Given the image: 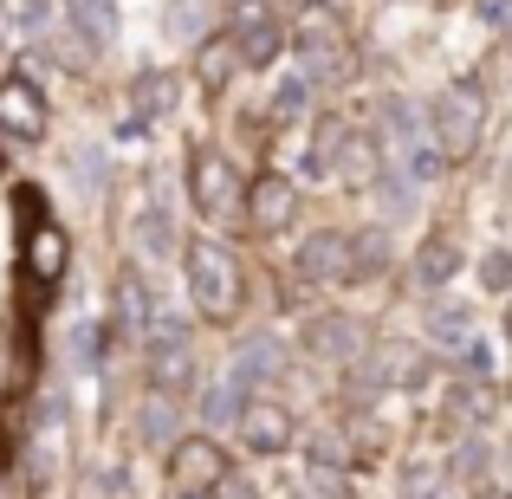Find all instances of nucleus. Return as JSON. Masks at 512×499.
<instances>
[{"instance_id": "obj_1", "label": "nucleus", "mask_w": 512, "mask_h": 499, "mask_svg": "<svg viewBox=\"0 0 512 499\" xmlns=\"http://www.w3.org/2000/svg\"><path fill=\"white\" fill-rule=\"evenodd\" d=\"M182 286H188V305H195V318H208V325H221V331H234L240 325V312H247V266H240V253L234 247H221V240H208V234H195V240H182Z\"/></svg>"}, {"instance_id": "obj_2", "label": "nucleus", "mask_w": 512, "mask_h": 499, "mask_svg": "<svg viewBox=\"0 0 512 499\" xmlns=\"http://www.w3.org/2000/svg\"><path fill=\"white\" fill-rule=\"evenodd\" d=\"M487 111H493V91L480 78H448V85L428 98V143L448 169H467L487 143Z\"/></svg>"}, {"instance_id": "obj_3", "label": "nucleus", "mask_w": 512, "mask_h": 499, "mask_svg": "<svg viewBox=\"0 0 512 499\" xmlns=\"http://www.w3.org/2000/svg\"><path fill=\"white\" fill-rule=\"evenodd\" d=\"M389 454V428L376 415H357V409H338V422L312 428L305 435V461L318 467H344V474H363Z\"/></svg>"}, {"instance_id": "obj_4", "label": "nucleus", "mask_w": 512, "mask_h": 499, "mask_svg": "<svg viewBox=\"0 0 512 499\" xmlns=\"http://www.w3.org/2000/svg\"><path fill=\"white\" fill-rule=\"evenodd\" d=\"M188 208L201 214V221H240V201H247V175L240 163L221 150V143H195L188 150Z\"/></svg>"}, {"instance_id": "obj_5", "label": "nucleus", "mask_w": 512, "mask_h": 499, "mask_svg": "<svg viewBox=\"0 0 512 499\" xmlns=\"http://www.w3.org/2000/svg\"><path fill=\"white\" fill-rule=\"evenodd\" d=\"M143 383H150L156 396H175V402H188L201 389V350H195V337L182 325H169V318H156L150 337H143Z\"/></svg>"}, {"instance_id": "obj_6", "label": "nucleus", "mask_w": 512, "mask_h": 499, "mask_svg": "<svg viewBox=\"0 0 512 499\" xmlns=\"http://www.w3.org/2000/svg\"><path fill=\"white\" fill-rule=\"evenodd\" d=\"M227 474H234V454H227V441L208 435V428H188V435H175L163 448L169 493H214Z\"/></svg>"}, {"instance_id": "obj_7", "label": "nucleus", "mask_w": 512, "mask_h": 499, "mask_svg": "<svg viewBox=\"0 0 512 499\" xmlns=\"http://www.w3.org/2000/svg\"><path fill=\"white\" fill-rule=\"evenodd\" d=\"M299 182L286 169H253L247 175V201H240V227L247 240H286L299 227Z\"/></svg>"}, {"instance_id": "obj_8", "label": "nucleus", "mask_w": 512, "mask_h": 499, "mask_svg": "<svg viewBox=\"0 0 512 499\" xmlns=\"http://www.w3.org/2000/svg\"><path fill=\"white\" fill-rule=\"evenodd\" d=\"M227 435H234L240 448L253 454V461H286V454L305 441V435H299V415H292L279 396H247Z\"/></svg>"}, {"instance_id": "obj_9", "label": "nucleus", "mask_w": 512, "mask_h": 499, "mask_svg": "<svg viewBox=\"0 0 512 499\" xmlns=\"http://www.w3.org/2000/svg\"><path fill=\"white\" fill-rule=\"evenodd\" d=\"M292 279L312 292H344L357 286V266H350V227H312L292 253Z\"/></svg>"}, {"instance_id": "obj_10", "label": "nucleus", "mask_w": 512, "mask_h": 499, "mask_svg": "<svg viewBox=\"0 0 512 499\" xmlns=\"http://www.w3.org/2000/svg\"><path fill=\"white\" fill-rule=\"evenodd\" d=\"M370 325H363L357 312H344V305H325V312H312L299 325V350L312 363H325V370H344L350 357H357L363 344H370V337H363Z\"/></svg>"}, {"instance_id": "obj_11", "label": "nucleus", "mask_w": 512, "mask_h": 499, "mask_svg": "<svg viewBox=\"0 0 512 499\" xmlns=\"http://www.w3.org/2000/svg\"><path fill=\"white\" fill-rule=\"evenodd\" d=\"M46 130H52V104L39 91V78L7 72L0 78V137L7 143H46Z\"/></svg>"}, {"instance_id": "obj_12", "label": "nucleus", "mask_w": 512, "mask_h": 499, "mask_svg": "<svg viewBox=\"0 0 512 499\" xmlns=\"http://www.w3.org/2000/svg\"><path fill=\"white\" fill-rule=\"evenodd\" d=\"M461 266H467V247H461L454 227H428V234L415 240V253H409V279H415L422 299H441V292L461 279Z\"/></svg>"}, {"instance_id": "obj_13", "label": "nucleus", "mask_w": 512, "mask_h": 499, "mask_svg": "<svg viewBox=\"0 0 512 499\" xmlns=\"http://www.w3.org/2000/svg\"><path fill=\"white\" fill-rule=\"evenodd\" d=\"M20 273H26V286L52 292L65 273H72V234H65L59 221H33L26 240H20Z\"/></svg>"}, {"instance_id": "obj_14", "label": "nucleus", "mask_w": 512, "mask_h": 499, "mask_svg": "<svg viewBox=\"0 0 512 499\" xmlns=\"http://www.w3.org/2000/svg\"><path fill=\"white\" fill-rule=\"evenodd\" d=\"M286 370H292L286 337H273V331H247V337L234 344V376H227V383L247 396V389H273Z\"/></svg>"}, {"instance_id": "obj_15", "label": "nucleus", "mask_w": 512, "mask_h": 499, "mask_svg": "<svg viewBox=\"0 0 512 499\" xmlns=\"http://www.w3.org/2000/svg\"><path fill=\"white\" fill-rule=\"evenodd\" d=\"M104 325H111V337H150V325H156V292H150V279L137 273V266H124V273H117V292H111V318H104Z\"/></svg>"}, {"instance_id": "obj_16", "label": "nucleus", "mask_w": 512, "mask_h": 499, "mask_svg": "<svg viewBox=\"0 0 512 499\" xmlns=\"http://www.w3.org/2000/svg\"><path fill=\"white\" fill-rule=\"evenodd\" d=\"M175 104H182V78L175 72H137L130 78V137H143L150 124H163V117H175Z\"/></svg>"}, {"instance_id": "obj_17", "label": "nucleus", "mask_w": 512, "mask_h": 499, "mask_svg": "<svg viewBox=\"0 0 512 499\" xmlns=\"http://www.w3.org/2000/svg\"><path fill=\"white\" fill-rule=\"evenodd\" d=\"M422 331H428V344H435V357H461L467 344H474V305H461V299H422Z\"/></svg>"}, {"instance_id": "obj_18", "label": "nucleus", "mask_w": 512, "mask_h": 499, "mask_svg": "<svg viewBox=\"0 0 512 499\" xmlns=\"http://www.w3.org/2000/svg\"><path fill=\"white\" fill-rule=\"evenodd\" d=\"M286 39L299 46V59H305V52H325V46H350V26H344V13L331 7V0H299Z\"/></svg>"}, {"instance_id": "obj_19", "label": "nucleus", "mask_w": 512, "mask_h": 499, "mask_svg": "<svg viewBox=\"0 0 512 499\" xmlns=\"http://www.w3.org/2000/svg\"><path fill=\"white\" fill-rule=\"evenodd\" d=\"M188 78H195V85L208 91V98H221V91L234 85V78H247V72H240L234 39H227V26H214V33L195 46V65H188Z\"/></svg>"}, {"instance_id": "obj_20", "label": "nucleus", "mask_w": 512, "mask_h": 499, "mask_svg": "<svg viewBox=\"0 0 512 499\" xmlns=\"http://www.w3.org/2000/svg\"><path fill=\"white\" fill-rule=\"evenodd\" d=\"M331 182L357 188V195H370V188L383 182V143H376L363 124H350V137H344V156H338V169H331Z\"/></svg>"}, {"instance_id": "obj_21", "label": "nucleus", "mask_w": 512, "mask_h": 499, "mask_svg": "<svg viewBox=\"0 0 512 499\" xmlns=\"http://www.w3.org/2000/svg\"><path fill=\"white\" fill-rule=\"evenodd\" d=\"M130 435H137V448H169L175 435H188V428H182V402H175V396H156V389H143L137 415H130Z\"/></svg>"}, {"instance_id": "obj_22", "label": "nucleus", "mask_w": 512, "mask_h": 499, "mask_svg": "<svg viewBox=\"0 0 512 499\" xmlns=\"http://www.w3.org/2000/svg\"><path fill=\"white\" fill-rule=\"evenodd\" d=\"M454 480H448V461L441 454H402V467H396V493L389 499H441Z\"/></svg>"}, {"instance_id": "obj_23", "label": "nucleus", "mask_w": 512, "mask_h": 499, "mask_svg": "<svg viewBox=\"0 0 512 499\" xmlns=\"http://www.w3.org/2000/svg\"><path fill=\"white\" fill-rule=\"evenodd\" d=\"M344 137H350V117H338V111L312 117V156H305V175H312V182H331V169H338V156H344Z\"/></svg>"}, {"instance_id": "obj_24", "label": "nucleus", "mask_w": 512, "mask_h": 499, "mask_svg": "<svg viewBox=\"0 0 512 499\" xmlns=\"http://www.w3.org/2000/svg\"><path fill=\"white\" fill-rule=\"evenodd\" d=\"M350 266H357V286L363 279H383L396 266V247H389V227L370 221V227H350Z\"/></svg>"}, {"instance_id": "obj_25", "label": "nucleus", "mask_w": 512, "mask_h": 499, "mask_svg": "<svg viewBox=\"0 0 512 499\" xmlns=\"http://www.w3.org/2000/svg\"><path fill=\"white\" fill-rule=\"evenodd\" d=\"M72 26L91 52H104L117 39V0H72Z\"/></svg>"}, {"instance_id": "obj_26", "label": "nucleus", "mask_w": 512, "mask_h": 499, "mask_svg": "<svg viewBox=\"0 0 512 499\" xmlns=\"http://www.w3.org/2000/svg\"><path fill=\"white\" fill-rule=\"evenodd\" d=\"M137 247L150 253V260H175V253H182V240H175V221H169L163 201H150V208L137 214Z\"/></svg>"}, {"instance_id": "obj_27", "label": "nucleus", "mask_w": 512, "mask_h": 499, "mask_svg": "<svg viewBox=\"0 0 512 499\" xmlns=\"http://www.w3.org/2000/svg\"><path fill=\"white\" fill-rule=\"evenodd\" d=\"M312 104H318V91L305 85L299 72H292V78H279V85H273V98H266V124H279V130H286V124H299V117L312 111Z\"/></svg>"}, {"instance_id": "obj_28", "label": "nucleus", "mask_w": 512, "mask_h": 499, "mask_svg": "<svg viewBox=\"0 0 512 499\" xmlns=\"http://www.w3.org/2000/svg\"><path fill=\"white\" fill-rule=\"evenodd\" d=\"M163 33L175 39V46H201V39L214 33L208 26V0H175V7L163 13Z\"/></svg>"}, {"instance_id": "obj_29", "label": "nucleus", "mask_w": 512, "mask_h": 499, "mask_svg": "<svg viewBox=\"0 0 512 499\" xmlns=\"http://www.w3.org/2000/svg\"><path fill=\"white\" fill-rule=\"evenodd\" d=\"M299 499H357V474H344V467H318V461H305V474H299Z\"/></svg>"}, {"instance_id": "obj_30", "label": "nucleus", "mask_w": 512, "mask_h": 499, "mask_svg": "<svg viewBox=\"0 0 512 499\" xmlns=\"http://www.w3.org/2000/svg\"><path fill=\"white\" fill-rule=\"evenodd\" d=\"M240 389L234 383H214V389H201V428L208 435H221V428H234V415H240Z\"/></svg>"}, {"instance_id": "obj_31", "label": "nucleus", "mask_w": 512, "mask_h": 499, "mask_svg": "<svg viewBox=\"0 0 512 499\" xmlns=\"http://www.w3.org/2000/svg\"><path fill=\"white\" fill-rule=\"evenodd\" d=\"M474 279L493 292V299H512V247H506V240H500V247H487V253L474 260Z\"/></svg>"}, {"instance_id": "obj_32", "label": "nucleus", "mask_w": 512, "mask_h": 499, "mask_svg": "<svg viewBox=\"0 0 512 499\" xmlns=\"http://www.w3.org/2000/svg\"><path fill=\"white\" fill-rule=\"evenodd\" d=\"M208 499H260V487H253V480H247V474L234 467V474H227V480H221V487H214Z\"/></svg>"}, {"instance_id": "obj_33", "label": "nucleus", "mask_w": 512, "mask_h": 499, "mask_svg": "<svg viewBox=\"0 0 512 499\" xmlns=\"http://www.w3.org/2000/svg\"><path fill=\"white\" fill-rule=\"evenodd\" d=\"M467 499H512V487H500V480H487V487H474Z\"/></svg>"}, {"instance_id": "obj_34", "label": "nucleus", "mask_w": 512, "mask_h": 499, "mask_svg": "<svg viewBox=\"0 0 512 499\" xmlns=\"http://www.w3.org/2000/svg\"><path fill=\"white\" fill-rule=\"evenodd\" d=\"M500 344L512 350V299H500Z\"/></svg>"}, {"instance_id": "obj_35", "label": "nucleus", "mask_w": 512, "mask_h": 499, "mask_svg": "<svg viewBox=\"0 0 512 499\" xmlns=\"http://www.w3.org/2000/svg\"><path fill=\"white\" fill-rule=\"evenodd\" d=\"M13 33V20H7V0H0V39H7Z\"/></svg>"}, {"instance_id": "obj_36", "label": "nucleus", "mask_w": 512, "mask_h": 499, "mask_svg": "<svg viewBox=\"0 0 512 499\" xmlns=\"http://www.w3.org/2000/svg\"><path fill=\"white\" fill-rule=\"evenodd\" d=\"M500 402H506V415H512V376H506V383H500Z\"/></svg>"}, {"instance_id": "obj_37", "label": "nucleus", "mask_w": 512, "mask_h": 499, "mask_svg": "<svg viewBox=\"0 0 512 499\" xmlns=\"http://www.w3.org/2000/svg\"><path fill=\"white\" fill-rule=\"evenodd\" d=\"M175 499H208V493H175Z\"/></svg>"}, {"instance_id": "obj_38", "label": "nucleus", "mask_w": 512, "mask_h": 499, "mask_svg": "<svg viewBox=\"0 0 512 499\" xmlns=\"http://www.w3.org/2000/svg\"><path fill=\"white\" fill-rule=\"evenodd\" d=\"M487 13H500V0H487Z\"/></svg>"}]
</instances>
